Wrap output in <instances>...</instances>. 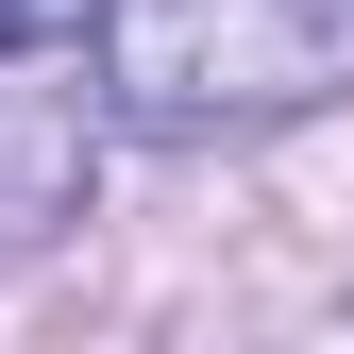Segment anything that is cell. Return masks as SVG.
<instances>
[{
  "label": "cell",
  "instance_id": "cell-1",
  "mask_svg": "<svg viewBox=\"0 0 354 354\" xmlns=\"http://www.w3.org/2000/svg\"><path fill=\"white\" fill-rule=\"evenodd\" d=\"M84 34L136 136H219L354 84V0H102Z\"/></svg>",
  "mask_w": 354,
  "mask_h": 354
},
{
  "label": "cell",
  "instance_id": "cell-2",
  "mask_svg": "<svg viewBox=\"0 0 354 354\" xmlns=\"http://www.w3.org/2000/svg\"><path fill=\"white\" fill-rule=\"evenodd\" d=\"M84 17H102V0H0V51H68Z\"/></svg>",
  "mask_w": 354,
  "mask_h": 354
}]
</instances>
